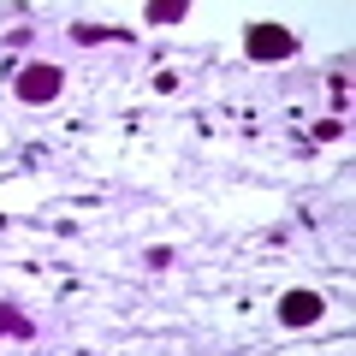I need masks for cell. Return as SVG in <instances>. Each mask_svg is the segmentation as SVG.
<instances>
[{
    "mask_svg": "<svg viewBox=\"0 0 356 356\" xmlns=\"http://www.w3.org/2000/svg\"><path fill=\"white\" fill-rule=\"evenodd\" d=\"M60 83H65V72H60V65L36 60V65H24V72H18V102L42 107V102H54V95H60Z\"/></svg>",
    "mask_w": 356,
    "mask_h": 356,
    "instance_id": "obj_1",
    "label": "cell"
},
{
    "mask_svg": "<svg viewBox=\"0 0 356 356\" xmlns=\"http://www.w3.org/2000/svg\"><path fill=\"white\" fill-rule=\"evenodd\" d=\"M297 42H291V30L285 24H255L250 30V60H285Z\"/></svg>",
    "mask_w": 356,
    "mask_h": 356,
    "instance_id": "obj_2",
    "label": "cell"
},
{
    "mask_svg": "<svg viewBox=\"0 0 356 356\" xmlns=\"http://www.w3.org/2000/svg\"><path fill=\"white\" fill-rule=\"evenodd\" d=\"M280 321H285V327H309V321H321V297L315 291H291L280 303Z\"/></svg>",
    "mask_w": 356,
    "mask_h": 356,
    "instance_id": "obj_3",
    "label": "cell"
},
{
    "mask_svg": "<svg viewBox=\"0 0 356 356\" xmlns=\"http://www.w3.org/2000/svg\"><path fill=\"white\" fill-rule=\"evenodd\" d=\"M191 6L184 0H161V6H149V24H172V18H184Z\"/></svg>",
    "mask_w": 356,
    "mask_h": 356,
    "instance_id": "obj_4",
    "label": "cell"
},
{
    "mask_svg": "<svg viewBox=\"0 0 356 356\" xmlns=\"http://www.w3.org/2000/svg\"><path fill=\"white\" fill-rule=\"evenodd\" d=\"M0 332H13V339H30V321H18V315H6V309H0Z\"/></svg>",
    "mask_w": 356,
    "mask_h": 356,
    "instance_id": "obj_5",
    "label": "cell"
}]
</instances>
